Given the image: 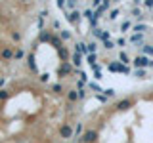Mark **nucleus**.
<instances>
[{
	"label": "nucleus",
	"mask_w": 153,
	"mask_h": 143,
	"mask_svg": "<svg viewBox=\"0 0 153 143\" xmlns=\"http://www.w3.org/2000/svg\"><path fill=\"white\" fill-rule=\"evenodd\" d=\"M111 73H123V74H128L130 73V69H128L126 65H121V63H117V61H113V63H109V67H107Z\"/></svg>",
	"instance_id": "obj_1"
},
{
	"label": "nucleus",
	"mask_w": 153,
	"mask_h": 143,
	"mask_svg": "<svg viewBox=\"0 0 153 143\" xmlns=\"http://www.w3.org/2000/svg\"><path fill=\"white\" fill-rule=\"evenodd\" d=\"M132 63H134V67H138V69H140V67H149V65H153L151 63V59H149V57H147V55H138V57H134V61H132Z\"/></svg>",
	"instance_id": "obj_2"
},
{
	"label": "nucleus",
	"mask_w": 153,
	"mask_h": 143,
	"mask_svg": "<svg viewBox=\"0 0 153 143\" xmlns=\"http://www.w3.org/2000/svg\"><path fill=\"white\" fill-rule=\"evenodd\" d=\"M59 136L63 137V139H71V137H75V132L69 124H63V126L59 128Z\"/></svg>",
	"instance_id": "obj_3"
},
{
	"label": "nucleus",
	"mask_w": 153,
	"mask_h": 143,
	"mask_svg": "<svg viewBox=\"0 0 153 143\" xmlns=\"http://www.w3.org/2000/svg\"><path fill=\"white\" fill-rule=\"evenodd\" d=\"M96 137H98V132H96V130H88V132L82 136V139H80L79 143H94Z\"/></svg>",
	"instance_id": "obj_4"
},
{
	"label": "nucleus",
	"mask_w": 153,
	"mask_h": 143,
	"mask_svg": "<svg viewBox=\"0 0 153 143\" xmlns=\"http://www.w3.org/2000/svg\"><path fill=\"white\" fill-rule=\"evenodd\" d=\"M80 17H82V13H80V12H76V10H75V12H71L69 15H67V21H69V23H73V25H75V23H79V21H80Z\"/></svg>",
	"instance_id": "obj_5"
},
{
	"label": "nucleus",
	"mask_w": 153,
	"mask_h": 143,
	"mask_svg": "<svg viewBox=\"0 0 153 143\" xmlns=\"http://www.w3.org/2000/svg\"><path fill=\"white\" fill-rule=\"evenodd\" d=\"M75 52H79V54H82V55H88V44H84V42L75 44Z\"/></svg>",
	"instance_id": "obj_6"
},
{
	"label": "nucleus",
	"mask_w": 153,
	"mask_h": 143,
	"mask_svg": "<svg viewBox=\"0 0 153 143\" xmlns=\"http://www.w3.org/2000/svg\"><path fill=\"white\" fill-rule=\"evenodd\" d=\"M76 99H80L79 97V90H69V92H67V101H69V103H75Z\"/></svg>",
	"instance_id": "obj_7"
},
{
	"label": "nucleus",
	"mask_w": 153,
	"mask_h": 143,
	"mask_svg": "<svg viewBox=\"0 0 153 143\" xmlns=\"http://www.w3.org/2000/svg\"><path fill=\"white\" fill-rule=\"evenodd\" d=\"M130 105H132V101H130V99H123V101H119L117 109H119V111H126V109L130 107Z\"/></svg>",
	"instance_id": "obj_8"
},
{
	"label": "nucleus",
	"mask_w": 153,
	"mask_h": 143,
	"mask_svg": "<svg viewBox=\"0 0 153 143\" xmlns=\"http://www.w3.org/2000/svg\"><path fill=\"white\" fill-rule=\"evenodd\" d=\"M82 54H79V52H75V54H73V57H71V61H73V65H76V67H79L80 63H82Z\"/></svg>",
	"instance_id": "obj_9"
},
{
	"label": "nucleus",
	"mask_w": 153,
	"mask_h": 143,
	"mask_svg": "<svg viewBox=\"0 0 153 143\" xmlns=\"http://www.w3.org/2000/svg\"><path fill=\"white\" fill-rule=\"evenodd\" d=\"M2 57H4V59H13V50H12V48H4Z\"/></svg>",
	"instance_id": "obj_10"
},
{
	"label": "nucleus",
	"mask_w": 153,
	"mask_h": 143,
	"mask_svg": "<svg viewBox=\"0 0 153 143\" xmlns=\"http://www.w3.org/2000/svg\"><path fill=\"white\" fill-rule=\"evenodd\" d=\"M119 59H121L123 65H128V63H130V57H128L126 52H121V54H119Z\"/></svg>",
	"instance_id": "obj_11"
},
{
	"label": "nucleus",
	"mask_w": 153,
	"mask_h": 143,
	"mask_svg": "<svg viewBox=\"0 0 153 143\" xmlns=\"http://www.w3.org/2000/svg\"><path fill=\"white\" fill-rule=\"evenodd\" d=\"M142 54H143V55H153V46H149V44H143V48H142Z\"/></svg>",
	"instance_id": "obj_12"
},
{
	"label": "nucleus",
	"mask_w": 153,
	"mask_h": 143,
	"mask_svg": "<svg viewBox=\"0 0 153 143\" xmlns=\"http://www.w3.org/2000/svg\"><path fill=\"white\" fill-rule=\"evenodd\" d=\"M130 42H143V32H136L134 36H130Z\"/></svg>",
	"instance_id": "obj_13"
},
{
	"label": "nucleus",
	"mask_w": 153,
	"mask_h": 143,
	"mask_svg": "<svg viewBox=\"0 0 153 143\" xmlns=\"http://www.w3.org/2000/svg\"><path fill=\"white\" fill-rule=\"evenodd\" d=\"M29 67H31V71H35V73L38 71V69H36V63H35V55H33V54L29 55Z\"/></svg>",
	"instance_id": "obj_14"
},
{
	"label": "nucleus",
	"mask_w": 153,
	"mask_h": 143,
	"mask_svg": "<svg viewBox=\"0 0 153 143\" xmlns=\"http://www.w3.org/2000/svg\"><path fill=\"white\" fill-rule=\"evenodd\" d=\"M132 31H134V32H146V31H147V25H143V23H142V25H134Z\"/></svg>",
	"instance_id": "obj_15"
},
{
	"label": "nucleus",
	"mask_w": 153,
	"mask_h": 143,
	"mask_svg": "<svg viewBox=\"0 0 153 143\" xmlns=\"http://www.w3.org/2000/svg\"><path fill=\"white\" fill-rule=\"evenodd\" d=\"M23 57H25V52H23L21 48H19V50H16V52H13V59H23Z\"/></svg>",
	"instance_id": "obj_16"
},
{
	"label": "nucleus",
	"mask_w": 153,
	"mask_h": 143,
	"mask_svg": "<svg viewBox=\"0 0 153 143\" xmlns=\"http://www.w3.org/2000/svg\"><path fill=\"white\" fill-rule=\"evenodd\" d=\"M50 40H52V44L56 48H61V38L59 36H50Z\"/></svg>",
	"instance_id": "obj_17"
},
{
	"label": "nucleus",
	"mask_w": 153,
	"mask_h": 143,
	"mask_svg": "<svg viewBox=\"0 0 153 143\" xmlns=\"http://www.w3.org/2000/svg\"><path fill=\"white\" fill-rule=\"evenodd\" d=\"M86 59H88L90 65H96V61H98V55H96V54H88V55H86Z\"/></svg>",
	"instance_id": "obj_18"
},
{
	"label": "nucleus",
	"mask_w": 153,
	"mask_h": 143,
	"mask_svg": "<svg viewBox=\"0 0 153 143\" xmlns=\"http://www.w3.org/2000/svg\"><path fill=\"white\" fill-rule=\"evenodd\" d=\"M59 38H61V40H71V32L69 31H61L59 32Z\"/></svg>",
	"instance_id": "obj_19"
},
{
	"label": "nucleus",
	"mask_w": 153,
	"mask_h": 143,
	"mask_svg": "<svg viewBox=\"0 0 153 143\" xmlns=\"http://www.w3.org/2000/svg\"><path fill=\"white\" fill-rule=\"evenodd\" d=\"M103 48H105V50H113V48H115V42L113 40H105L103 42Z\"/></svg>",
	"instance_id": "obj_20"
},
{
	"label": "nucleus",
	"mask_w": 153,
	"mask_h": 143,
	"mask_svg": "<svg viewBox=\"0 0 153 143\" xmlns=\"http://www.w3.org/2000/svg\"><path fill=\"white\" fill-rule=\"evenodd\" d=\"M128 29H132V23H130V21H124L123 25H121V31H123V32H126Z\"/></svg>",
	"instance_id": "obj_21"
},
{
	"label": "nucleus",
	"mask_w": 153,
	"mask_h": 143,
	"mask_svg": "<svg viewBox=\"0 0 153 143\" xmlns=\"http://www.w3.org/2000/svg\"><path fill=\"white\" fill-rule=\"evenodd\" d=\"M96 50H98V44H96V42H90L88 44V54H94Z\"/></svg>",
	"instance_id": "obj_22"
},
{
	"label": "nucleus",
	"mask_w": 153,
	"mask_h": 143,
	"mask_svg": "<svg viewBox=\"0 0 153 143\" xmlns=\"http://www.w3.org/2000/svg\"><path fill=\"white\" fill-rule=\"evenodd\" d=\"M90 88H92V90H94V92H96V94H100V92H103V90H102V88H100V86H98V84H96V82H90Z\"/></svg>",
	"instance_id": "obj_23"
},
{
	"label": "nucleus",
	"mask_w": 153,
	"mask_h": 143,
	"mask_svg": "<svg viewBox=\"0 0 153 143\" xmlns=\"http://www.w3.org/2000/svg\"><path fill=\"white\" fill-rule=\"evenodd\" d=\"M82 17H86V19L94 17V12H92V10H84V12H82Z\"/></svg>",
	"instance_id": "obj_24"
},
{
	"label": "nucleus",
	"mask_w": 153,
	"mask_h": 143,
	"mask_svg": "<svg viewBox=\"0 0 153 143\" xmlns=\"http://www.w3.org/2000/svg\"><path fill=\"white\" fill-rule=\"evenodd\" d=\"M103 94L107 95V97H113V95H115V90L113 88H107V90H103Z\"/></svg>",
	"instance_id": "obj_25"
},
{
	"label": "nucleus",
	"mask_w": 153,
	"mask_h": 143,
	"mask_svg": "<svg viewBox=\"0 0 153 143\" xmlns=\"http://www.w3.org/2000/svg\"><path fill=\"white\" fill-rule=\"evenodd\" d=\"M8 97H10V94L6 90H0V99H8Z\"/></svg>",
	"instance_id": "obj_26"
},
{
	"label": "nucleus",
	"mask_w": 153,
	"mask_h": 143,
	"mask_svg": "<svg viewBox=\"0 0 153 143\" xmlns=\"http://www.w3.org/2000/svg\"><path fill=\"white\" fill-rule=\"evenodd\" d=\"M71 71H73V67H71V65L65 61V65H63V73H71Z\"/></svg>",
	"instance_id": "obj_27"
},
{
	"label": "nucleus",
	"mask_w": 153,
	"mask_h": 143,
	"mask_svg": "<svg viewBox=\"0 0 153 143\" xmlns=\"http://www.w3.org/2000/svg\"><path fill=\"white\" fill-rule=\"evenodd\" d=\"M134 74H136V76H140V78H143V76H146V71H143V69H138Z\"/></svg>",
	"instance_id": "obj_28"
},
{
	"label": "nucleus",
	"mask_w": 153,
	"mask_h": 143,
	"mask_svg": "<svg viewBox=\"0 0 153 143\" xmlns=\"http://www.w3.org/2000/svg\"><path fill=\"white\" fill-rule=\"evenodd\" d=\"M80 132H82V122L76 124V128H75V136H76V133H80Z\"/></svg>",
	"instance_id": "obj_29"
},
{
	"label": "nucleus",
	"mask_w": 153,
	"mask_h": 143,
	"mask_svg": "<svg viewBox=\"0 0 153 143\" xmlns=\"http://www.w3.org/2000/svg\"><path fill=\"white\" fill-rule=\"evenodd\" d=\"M102 2H103V0H92V6L98 8V6H102Z\"/></svg>",
	"instance_id": "obj_30"
},
{
	"label": "nucleus",
	"mask_w": 153,
	"mask_h": 143,
	"mask_svg": "<svg viewBox=\"0 0 153 143\" xmlns=\"http://www.w3.org/2000/svg\"><path fill=\"white\" fill-rule=\"evenodd\" d=\"M143 6H146V8H153V0H146V2H143Z\"/></svg>",
	"instance_id": "obj_31"
},
{
	"label": "nucleus",
	"mask_w": 153,
	"mask_h": 143,
	"mask_svg": "<svg viewBox=\"0 0 153 143\" xmlns=\"http://www.w3.org/2000/svg\"><path fill=\"white\" fill-rule=\"evenodd\" d=\"M117 15H119V10H113V12L109 13V17H111V19H115V17H117Z\"/></svg>",
	"instance_id": "obj_32"
},
{
	"label": "nucleus",
	"mask_w": 153,
	"mask_h": 143,
	"mask_svg": "<svg viewBox=\"0 0 153 143\" xmlns=\"http://www.w3.org/2000/svg\"><path fill=\"white\" fill-rule=\"evenodd\" d=\"M13 40H16V42H19V40H21V35H19V32H13Z\"/></svg>",
	"instance_id": "obj_33"
},
{
	"label": "nucleus",
	"mask_w": 153,
	"mask_h": 143,
	"mask_svg": "<svg viewBox=\"0 0 153 143\" xmlns=\"http://www.w3.org/2000/svg\"><path fill=\"white\" fill-rule=\"evenodd\" d=\"M52 90H54V92H61V86L59 84H54V86H52Z\"/></svg>",
	"instance_id": "obj_34"
},
{
	"label": "nucleus",
	"mask_w": 153,
	"mask_h": 143,
	"mask_svg": "<svg viewBox=\"0 0 153 143\" xmlns=\"http://www.w3.org/2000/svg\"><path fill=\"white\" fill-rule=\"evenodd\" d=\"M117 44H119V46H124V44H126V40H124V38H119Z\"/></svg>",
	"instance_id": "obj_35"
},
{
	"label": "nucleus",
	"mask_w": 153,
	"mask_h": 143,
	"mask_svg": "<svg viewBox=\"0 0 153 143\" xmlns=\"http://www.w3.org/2000/svg\"><path fill=\"white\" fill-rule=\"evenodd\" d=\"M4 84H6V78H0V88H2Z\"/></svg>",
	"instance_id": "obj_36"
},
{
	"label": "nucleus",
	"mask_w": 153,
	"mask_h": 143,
	"mask_svg": "<svg viewBox=\"0 0 153 143\" xmlns=\"http://www.w3.org/2000/svg\"><path fill=\"white\" fill-rule=\"evenodd\" d=\"M21 2H31V0H21Z\"/></svg>",
	"instance_id": "obj_37"
},
{
	"label": "nucleus",
	"mask_w": 153,
	"mask_h": 143,
	"mask_svg": "<svg viewBox=\"0 0 153 143\" xmlns=\"http://www.w3.org/2000/svg\"><path fill=\"white\" fill-rule=\"evenodd\" d=\"M76 2H79V0H76ZM80 2H82V0H80Z\"/></svg>",
	"instance_id": "obj_38"
},
{
	"label": "nucleus",
	"mask_w": 153,
	"mask_h": 143,
	"mask_svg": "<svg viewBox=\"0 0 153 143\" xmlns=\"http://www.w3.org/2000/svg\"><path fill=\"white\" fill-rule=\"evenodd\" d=\"M151 17H153V15H151Z\"/></svg>",
	"instance_id": "obj_39"
}]
</instances>
